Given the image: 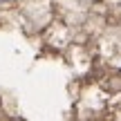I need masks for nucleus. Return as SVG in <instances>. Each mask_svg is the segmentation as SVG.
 Segmentation results:
<instances>
[]
</instances>
